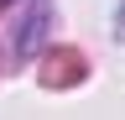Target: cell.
Returning <instances> with one entry per match:
<instances>
[{"instance_id":"6da1fadb","label":"cell","mask_w":125,"mask_h":120,"mask_svg":"<svg viewBox=\"0 0 125 120\" xmlns=\"http://www.w3.org/2000/svg\"><path fill=\"white\" fill-rule=\"evenodd\" d=\"M0 5H5V0H0Z\"/></svg>"}]
</instances>
